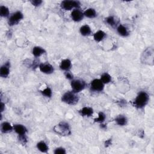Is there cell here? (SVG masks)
<instances>
[{
	"mask_svg": "<svg viewBox=\"0 0 154 154\" xmlns=\"http://www.w3.org/2000/svg\"><path fill=\"white\" fill-rule=\"evenodd\" d=\"M65 75H66V78H68L69 80H72L73 79V75L71 73H70L69 72H68V71L66 72Z\"/></svg>",
	"mask_w": 154,
	"mask_h": 154,
	"instance_id": "cell-29",
	"label": "cell"
},
{
	"mask_svg": "<svg viewBox=\"0 0 154 154\" xmlns=\"http://www.w3.org/2000/svg\"><path fill=\"white\" fill-rule=\"evenodd\" d=\"M10 62H6L0 69V76L2 78H7L10 73Z\"/></svg>",
	"mask_w": 154,
	"mask_h": 154,
	"instance_id": "cell-11",
	"label": "cell"
},
{
	"mask_svg": "<svg viewBox=\"0 0 154 154\" xmlns=\"http://www.w3.org/2000/svg\"><path fill=\"white\" fill-rule=\"evenodd\" d=\"M118 33L123 37H126L129 35V32H128V29L126 27H125L124 25L120 24L117 28Z\"/></svg>",
	"mask_w": 154,
	"mask_h": 154,
	"instance_id": "cell-19",
	"label": "cell"
},
{
	"mask_svg": "<svg viewBox=\"0 0 154 154\" xmlns=\"http://www.w3.org/2000/svg\"><path fill=\"white\" fill-rule=\"evenodd\" d=\"M72 66V63L69 59H64L61 61L60 68L61 70L65 71H69Z\"/></svg>",
	"mask_w": 154,
	"mask_h": 154,
	"instance_id": "cell-13",
	"label": "cell"
},
{
	"mask_svg": "<svg viewBox=\"0 0 154 154\" xmlns=\"http://www.w3.org/2000/svg\"><path fill=\"white\" fill-rule=\"evenodd\" d=\"M71 18L75 22H80L84 18V13L78 9H74L71 13Z\"/></svg>",
	"mask_w": 154,
	"mask_h": 154,
	"instance_id": "cell-10",
	"label": "cell"
},
{
	"mask_svg": "<svg viewBox=\"0 0 154 154\" xmlns=\"http://www.w3.org/2000/svg\"><path fill=\"white\" fill-rule=\"evenodd\" d=\"M4 106L5 105L1 102V112H3L4 111V107H5Z\"/></svg>",
	"mask_w": 154,
	"mask_h": 154,
	"instance_id": "cell-30",
	"label": "cell"
},
{
	"mask_svg": "<svg viewBox=\"0 0 154 154\" xmlns=\"http://www.w3.org/2000/svg\"><path fill=\"white\" fill-rule=\"evenodd\" d=\"M100 80L104 84H108L111 81V76L108 73H104L101 75Z\"/></svg>",
	"mask_w": 154,
	"mask_h": 154,
	"instance_id": "cell-23",
	"label": "cell"
},
{
	"mask_svg": "<svg viewBox=\"0 0 154 154\" xmlns=\"http://www.w3.org/2000/svg\"><path fill=\"white\" fill-rule=\"evenodd\" d=\"M54 131L61 135H69L71 134V128L66 122H61L54 127Z\"/></svg>",
	"mask_w": 154,
	"mask_h": 154,
	"instance_id": "cell-3",
	"label": "cell"
},
{
	"mask_svg": "<svg viewBox=\"0 0 154 154\" xmlns=\"http://www.w3.org/2000/svg\"><path fill=\"white\" fill-rule=\"evenodd\" d=\"M80 33L84 36H89L92 33L91 29L88 25H84L83 26H82L80 29Z\"/></svg>",
	"mask_w": 154,
	"mask_h": 154,
	"instance_id": "cell-20",
	"label": "cell"
},
{
	"mask_svg": "<svg viewBox=\"0 0 154 154\" xmlns=\"http://www.w3.org/2000/svg\"><path fill=\"white\" fill-rule=\"evenodd\" d=\"M91 88L93 91L102 92L104 90V84L100 79H95L91 84Z\"/></svg>",
	"mask_w": 154,
	"mask_h": 154,
	"instance_id": "cell-8",
	"label": "cell"
},
{
	"mask_svg": "<svg viewBox=\"0 0 154 154\" xmlns=\"http://www.w3.org/2000/svg\"><path fill=\"white\" fill-rule=\"evenodd\" d=\"M41 92V93L43 96H45L46 97L51 98V96H52L53 92H52V91H51V89L49 87H46L45 89H43V91H42Z\"/></svg>",
	"mask_w": 154,
	"mask_h": 154,
	"instance_id": "cell-25",
	"label": "cell"
},
{
	"mask_svg": "<svg viewBox=\"0 0 154 154\" xmlns=\"http://www.w3.org/2000/svg\"><path fill=\"white\" fill-rule=\"evenodd\" d=\"M73 92L78 93L86 88V83L82 80H73L71 83Z\"/></svg>",
	"mask_w": 154,
	"mask_h": 154,
	"instance_id": "cell-5",
	"label": "cell"
},
{
	"mask_svg": "<svg viewBox=\"0 0 154 154\" xmlns=\"http://www.w3.org/2000/svg\"><path fill=\"white\" fill-rule=\"evenodd\" d=\"M9 10L7 7L4 6H1L0 7V15H1V17H8L9 16Z\"/></svg>",
	"mask_w": 154,
	"mask_h": 154,
	"instance_id": "cell-22",
	"label": "cell"
},
{
	"mask_svg": "<svg viewBox=\"0 0 154 154\" xmlns=\"http://www.w3.org/2000/svg\"><path fill=\"white\" fill-rule=\"evenodd\" d=\"M39 69L40 71L46 74H51L53 73L54 69V67L49 63H41L39 65Z\"/></svg>",
	"mask_w": 154,
	"mask_h": 154,
	"instance_id": "cell-9",
	"label": "cell"
},
{
	"mask_svg": "<svg viewBox=\"0 0 154 154\" xmlns=\"http://www.w3.org/2000/svg\"><path fill=\"white\" fill-rule=\"evenodd\" d=\"M106 22L111 27H114V25H116V24L114 18L113 16H112L107 17L106 19Z\"/></svg>",
	"mask_w": 154,
	"mask_h": 154,
	"instance_id": "cell-26",
	"label": "cell"
},
{
	"mask_svg": "<svg viewBox=\"0 0 154 154\" xmlns=\"http://www.w3.org/2000/svg\"><path fill=\"white\" fill-rule=\"evenodd\" d=\"M106 34L105 32L102 30H99L96 32L93 35V38L95 41L101 42L106 37Z\"/></svg>",
	"mask_w": 154,
	"mask_h": 154,
	"instance_id": "cell-17",
	"label": "cell"
},
{
	"mask_svg": "<svg viewBox=\"0 0 154 154\" xmlns=\"http://www.w3.org/2000/svg\"><path fill=\"white\" fill-rule=\"evenodd\" d=\"M61 9L65 10H71L73 8H79L81 3L78 1H73V0H65L61 3Z\"/></svg>",
	"mask_w": 154,
	"mask_h": 154,
	"instance_id": "cell-4",
	"label": "cell"
},
{
	"mask_svg": "<svg viewBox=\"0 0 154 154\" xmlns=\"http://www.w3.org/2000/svg\"><path fill=\"white\" fill-rule=\"evenodd\" d=\"M106 118V116L103 112H99L98 114V117L94 119L95 122H99L102 123L104 122Z\"/></svg>",
	"mask_w": 154,
	"mask_h": 154,
	"instance_id": "cell-24",
	"label": "cell"
},
{
	"mask_svg": "<svg viewBox=\"0 0 154 154\" xmlns=\"http://www.w3.org/2000/svg\"><path fill=\"white\" fill-rule=\"evenodd\" d=\"M115 121L116 123L119 126H125L127 124L128 119L124 115H119L115 119Z\"/></svg>",
	"mask_w": 154,
	"mask_h": 154,
	"instance_id": "cell-16",
	"label": "cell"
},
{
	"mask_svg": "<svg viewBox=\"0 0 154 154\" xmlns=\"http://www.w3.org/2000/svg\"><path fill=\"white\" fill-rule=\"evenodd\" d=\"M14 130L18 134L19 136V140L23 141L24 142L25 140H26V133H27V130L26 127L21 124H16L14 125Z\"/></svg>",
	"mask_w": 154,
	"mask_h": 154,
	"instance_id": "cell-6",
	"label": "cell"
},
{
	"mask_svg": "<svg viewBox=\"0 0 154 154\" xmlns=\"http://www.w3.org/2000/svg\"><path fill=\"white\" fill-rule=\"evenodd\" d=\"M62 102L68 105H75L78 103L79 96L74 92H67L61 97Z\"/></svg>",
	"mask_w": 154,
	"mask_h": 154,
	"instance_id": "cell-2",
	"label": "cell"
},
{
	"mask_svg": "<svg viewBox=\"0 0 154 154\" xmlns=\"http://www.w3.org/2000/svg\"><path fill=\"white\" fill-rule=\"evenodd\" d=\"M37 148L38 150H40L42 152L46 153L48 150V147L46 145V143L43 142V141H41V142H38L37 144Z\"/></svg>",
	"mask_w": 154,
	"mask_h": 154,
	"instance_id": "cell-21",
	"label": "cell"
},
{
	"mask_svg": "<svg viewBox=\"0 0 154 154\" xmlns=\"http://www.w3.org/2000/svg\"><path fill=\"white\" fill-rule=\"evenodd\" d=\"M96 11L93 8L87 9L84 12V16L88 18H94L96 16Z\"/></svg>",
	"mask_w": 154,
	"mask_h": 154,
	"instance_id": "cell-18",
	"label": "cell"
},
{
	"mask_svg": "<svg viewBox=\"0 0 154 154\" xmlns=\"http://www.w3.org/2000/svg\"><path fill=\"white\" fill-rule=\"evenodd\" d=\"M24 18L22 13L20 11H16L14 14H13L8 20V24L10 26H14V25H17Z\"/></svg>",
	"mask_w": 154,
	"mask_h": 154,
	"instance_id": "cell-7",
	"label": "cell"
},
{
	"mask_svg": "<svg viewBox=\"0 0 154 154\" xmlns=\"http://www.w3.org/2000/svg\"><path fill=\"white\" fill-rule=\"evenodd\" d=\"M1 130L3 133H7L11 132L14 130V126H11V124L9 122H4L1 125Z\"/></svg>",
	"mask_w": 154,
	"mask_h": 154,
	"instance_id": "cell-14",
	"label": "cell"
},
{
	"mask_svg": "<svg viewBox=\"0 0 154 154\" xmlns=\"http://www.w3.org/2000/svg\"><path fill=\"white\" fill-rule=\"evenodd\" d=\"M55 154H65L66 153V149L63 148H56L54 152Z\"/></svg>",
	"mask_w": 154,
	"mask_h": 154,
	"instance_id": "cell-27",
	"label": "cell"
},
{
	"mask_svg": "<svg viewBox=\"0 0 154 154\" xmlns=\"http://www.w3.org/2000/svg\"><path fill=\"white\" fill-rule=\"evenodd\" d=\"M79 113L82 116L91 117L93 114V110L89 107H84L79 110Z\"/></svg>",
	"mask_w": 154,
	"mask_h": 154,
	"instance_id": "cell-12",
	"label": "cell"
},
{
	"mask_svg": "<svg viewBox=\"0 0 154 154\" xmlns=\"http://www.w3.org/2000/svg\"><path fill=\"white\" fill-rule=\"evenodd\" d=\"M46 53V51L42 47L40 46H35L33 48L32 53L33 56L36 57H38L41 56L42 54Z\"/></svg>",
	"mask_w": 154,
	"mask_h": 154,
	"instance_id": "cell-15",
	"label": "cell"
},
{
	"mask_svg": "<svg viewBox=\"0 0 154 154\" xmlns=\"http://www.w3.org/2000/svg\"><path fill=\"white\" fill-rule=\"evenodd\" d=\"M149 100V95L145 92H140L133 102V106L137 108H143L148 103Z\"/></svg>",
	"mask_w": 154,
	"mask_h": 154,
	"instance_id": "cell-1",
	"label": "cell"
},
{
	"mask_svg": "<svg viewBox=\"0 0 154 154\" xmlns=\"http://www.w3.org/2000/svg\"><path fill=\"white\" fill-rule=\"evenodd\" d=\"M31 3L34 6H39L42 3V1L41 0H33V1H31Z\"/></svg>",
	"mask_w": 154,
	"mask_h": 154,
	"instance_id": "cell-28",
	"label": "cell"
}]
</instances>
